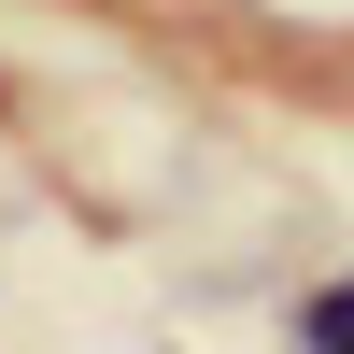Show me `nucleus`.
Wrapping results in <instances>:
<instances>
[{
	"instance_id": "f257e3e1",
	"label": "nucleus",
	"mask_w": 354,
	"mask_h": 354,
	"mask_svg": "<svg viewBox=\"0 0 354 354\" xmlns=\"http://www.w3.org/2000/svg\"><path fill=\"white\" fill-rule=\"evenodd\" d=\"M298 354H354V283H326V298L298 312Z\"/></svg>"
}]
</instances>
